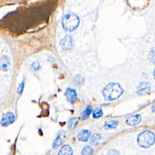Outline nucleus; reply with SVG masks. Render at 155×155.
<instances>
[{"label": "nucleus", "instance_id": "obj_1", "mask_svg": "<svg viewBox=\"0 0 155 155\" xmlns=\"http://www.w3.org/2000/svg\"><path fill=\"white\" fill-rule=\"evenodd\" d=\"M122 87L116 83H110L103 89L102 93L106 101H113L119 98L123 93Z\"/></svg>", "mask_w": 155, "mask_h": 155}, {"label": "nucleus", "instance_id": "obj_2", "mask_svg": "<svg viewBox=\"0 0 155 155\" xmlns=\"http://www.w3.org/2000/svg\"><path fill=\"white\" fill-rule=\"evenodd\" d=\"M155 142L154 134L149 130H145L140 133L137 137L138 145L144 148L151 147Z\"/></svg>", "mask_w": 155, "mask_h": 155}, {"label": "nucleus", "instance_id": "obj_3", "mask_svg": "<svg viewBox=\"0 0 155 155\" xmlns=\"http://www.w3.org/2000/svg\"><path fill=\"white\" fill-rule=\"evenodd\" d=\"M79 23V17L73 13L66 15L62 20L63 28L68 31H73L78 26Z\"/></svg>", "mask_w": 155, "mask_h": 155}, {"label": "nucleus", "instance_id": "obj_4", "mask_svg": "<svg viewBox=\"0 0 155 155\" xmlns=\"http://www.w3.org/2000/svg\"><path fill=\"white\" fill-rule=\"evenodd\" d=\"M15 120V116L12 112L5 113L1 120V125L2 127H7L12 124Z\"/></svg>", "mask_w": 155, "mask_h": 155}, {"label": "nucleus", "instance_id": "obj_5", "mask_svg": "<svg viewBox=\"0 0 155 155\" xmlns=\"http://www.w3.org/2000/svg\"><path fill=\"white\" fill-rule=\"evenodd\" d=\"M60 44L64 50H70L73 47V39L70 36H66L61 40Z\"/></svg>", "mask_w": 155, "mask_h": 155}, {"label": "nucleus", "instance_id": "obj_6", "mask_svg": "<svg viewBox=\"0 0 155 155\" xmlns=\"http://www.w3.org/2000/svg\"><path fill=\"white\" fill-rule=\"evenodd\" d=\"M65 94L67 101L70 104H73L76 102L77 99V94L75 90L71 88H67Z\"/></svg>", "mask_w": 155, "mask_h": 155}, {"label": "nucleus", "instance_id": "obj_7", "mask_svg": "<svg viewBox=\"0 0 155 155\" xmlns=\"http://www.w3.org/2000/svg\"><path fill=\"white\" fill-rule=\"evenodd\" d=\"M66 137V133L65 131H61L58 136L56 137L55 140H54L53 143V148L54 149H56L57 148H58L59 146H61L62 143L64 141V139Z\"/></svg>", "mask_w": 155, "mask_h": 155}, {"label": "nucleus", "instance_id": "obj_8", "mask_svg": "<svg viewBox=\"0 0 155 155\" xmlns=\"http://www.w3.org/2000/svg\"><path fill=\"white\" fill-rule=\"evenodd\" d=\"M150 91V85L147 82L140 83L138 87L137 93L139 95H145L149 93Z\"/></svg>", "mask_w": 155, "mask_h": 155}, {"label": "nucleus", "instance_id": "obj_9", "mask_svg": "<svg viewBox=\"0 0 155 155\" xmlns=\"http://www.w3.org/2000/svg\"><path fill=\"white\" fill-rule=\"evenodd\" d=\"M141 121V116L139 114L131 116L127 118L125 121L126 124L130 126H135L139 124Z\"/></svg>", "mask_w": 155, "mask_h": 155}, {"label": "nucleus", "instance_id": "obj_10", "mask_svg": "<svg viewBox=\"0 0 155 155\" xmlns=\"http://www.w3.org/2000/svg\"><path fill=\"white\" fill-rule=\"evenodd\" d=\"M91 136V131L88 130H83L78 134V139L79 141L87 142Z\"/></svg>", "mask_w": 155, "mask_h": 155}, {"label": "nucleus", "instance_id": "obj_11", "mask_svg": "<svg viewBox=\"0 0 155 155\" xmlns=\"http://www.w3.org/2000/svg\"><path fill=\"white\" fill-rule=\"evenodd\" d=\"M73 151L71 147L69 145H65L61 147L58 155H73Z\"/></svg>", "mask_w": 155, "mask_h": 155}, {"label": "nucleus", "instance_id": "obj_12", "mask_svg": "<svg viewBox=\"0 0 155 155\" xmlns=\"http://www.w3.org/2000/svg\"><path fill=\"white\" fill-rule=\"evenodd\" d=\"M10 61L8 58L5 56L0 57V69L2 70H7L9 67Z\"/></svg>", "mask_w": 155, "mask_h": 155}, {"label": "nucleus", "instance_id": "obj_13", "mask_svg": "<svg viewBox=\"0 0 155 155\" xmlns=\"http://www.w3.org/2000/svg\"><path fill=\"white\" fill-rule=\"evenodd\" d=\"M119 124V122L117 120H106L104 124V128L105 130H109V129H114L117 127V126Z\"/></svg>", "mask_w": 155, "mask_h": 155}, {"label": "nucleus", "instance_id": "obj_14", "mask_svg": "<svg viewBox=\"0 0 155 155\" xmlns=\"http://www.w3.org/2000/svg\"><path fill=\"white\" fill-rule=\"evenodd\" d=\"M101 134L99 133H94L93 134V136L91 137L90 139V143L92 145L96 146L99 143L100 140L101 139Z\"/></svg>", "mask_w": 155, "mask_h": 155}, {"label": "nucleus", "instance_id": "obj_15", "mask_svg": "<svg viewBox=\"0 0 155 155\" xmlns=\"http://www.w3.org/2000/svg\"><path fill=\"white\" fill-rule=\"evenodd\" d=\"M92 107L91 105H88L86 109L81 114V119L82 120H85L88 117V116H90V114H91V111H92Z\"/></svg>", "mask_w": 155, "mask_h": 155}, {"label": "nucleus", "instance_id": "obj_16", "mask_svg": "<svg viewBox=\"0 0 155 155\" xmlns=\"http://www.w3.org/2000/svg\"><path fill=\"white\" fill-rule=\"evenodd\" d=\"M78 122V117H73V118H71L69 120V122L68 123V125H67L68 129L69 130H73L76 127Z\"/></svg>", "mask_w": 155, "mask_h": 155}, {"label": "nucleus", "instance_id": "obj_17", "mask_svg": "<svg viewBox=\"0 0 155 155\" xmlns=\"http://www.w3.org/2000/svg\"><path fill=\"white\" fill-rule=\"evenodd\" d=\"M73 81H74V83L77 86H81L84 84L85 80L82 76H81L80 75H76V76L74 77Z\"/></svg>", "mask_w": 155, "mask_h": 155}, {"label": "nucleus", "instance_id": "obj_18", "mask_svg": "<svg viewBox=\"0 0 155 155\" xmlns=\"http://www.w3.org/2000/svg\"><path fill=\"white\" fill-rule=\"evenodd\" d=\"M93 153V149L90 146H85L82 151V155H92Z\"/></svg>", "mask_w": 155, "mask_h": 155}, {"label": "nucleus", "instance_id": "obj_19", "mask_svg": "<svg viewBox=\"0 0 155 155\" xmlns=\"http://www.w3.org/2000/svg\"><path fill=\"white\" fill-rule=\"evenodd\" d=\"M103 115V112L101 108H98L97 109H96L93 113V116L94 118H98L101 117Z\"/></svg>", "mask_w": 155, "mask_h": 155}, {"label": "nucleus", "instance_id": "obj_20", "mask_svg": "<svg viewBox=\"0 0 155 155\" xmlns=\"http://www.w3.org/2000/svg\"><path fill=\"white\" fill-rule=\"evenodd\" d=\"M149 58L152 63L155 64V48H153L149 53Z\"/></svg>", "mask_w": 155, "mask_h": 155}, {"label": "nucleus", "instance_id": "obj_21", "mask_svg": "<svg viewBox=\"0 0 155 155\" xmlns=\"http://www.w3.org/2000/svg\"><path fill=\"white\" fill-rule=\"evenodd\" d=\"M107 155H120V154L119 151H117L116 150L111 149L108 151Z\"/></svg>", "mask_w": 155, "mask_h": 155}, {"label": "nucleus", "instance_id": "obj_22", "mask_svg": "<svg viewBox=\"0 0 155 155\" xmlns=\"http://www.w3.org/2000/svg\"><path fill=\"white\" fill-rule=\"evenodd\" d=\"M32 67L35 70H38L41 68L40 64L38 61H35L32 64Z\"/></svg>", "mask_w": 155, "mask_h": 155}, {"label": "nucleus", "instance_id": "obj_23", "mask_svg": "<svg viewBox=\"0 0 155 155\" xmlns=\"http://www.w3.org/2000/svg\"><path fill=\"white\" fill-rule=\"evenodd\" d=\"M24 81H23L22 82V83L19 85L18 88V94H21L22 91V90L24 88Z\"/></svg>", "mask_w": 155, "mask_h": 155}, {"label": "nucleus", "instance_id": "obj_24", "mask_svg": "<svg viewBox=\"0 0 155 155\" xmlns=\"http://www.w3.org/2000/svg\"><path fill=\"white\" fill-rule=\"evenodd\" d=\"M151 110H152V111H153V113H155V104L152 106V107H151Z\"/></svg>", "mask_w": 155, "mask_h": 155}, {"label": "nucleus", "instance_id": "obj_25", "mask_svg": "<svg viewBox=\"0 0 155 155\" xmlns=\"http://www.w3.org/2000/svg\"><path fill=\"white\" fill-rule=\"evenodd\" d=\"M154 78L155 79V70H154Z\"/></svg>", "mask_w": 155, "mask_h": 155}]
</instances>
